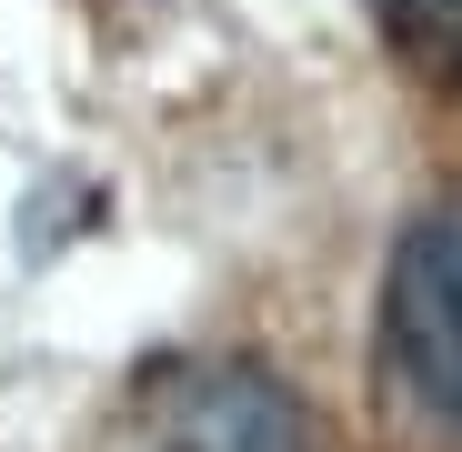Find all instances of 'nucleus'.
<instances>
[{
    "mask_svg": "<svg viewBox=\"0 0 462 452\" xmlns=\"http://www.w3.org/2000/svg\"><path fill=\"white\" fill-rule=\"evenodd\" d=\"M141 442L151 452H322L312 412L252 362H181V372H162L151 402H141Z\"/></svg>",
    "mask_w": 462,
    "mask_h": 452,
    "instance_id": "nucleus-2",
    "label": "nucleus"
},
{
    "mask_svg": "<svg viewBox=\"0 0 462 452\" xmlns=\"http://www.w3.org/2000/svg\"><path fill=\"white\" fill-rule=\"evenodd\" d=\"M372 21L402 51V70H422L432 91H462V0H372Z\"/></svg>",
    "mask_w": 462,
    "mask_h": 452,
    "instance_id": "nucleus-3",
    "label": "nucleus"
},
{
    "mask_svg": "<svg viewBox=\"0 0 462 452\" xmlns=\"http://www.w3.org/2000/svg\"><path fill=\"white\" fill-rule=\"evenodd\" d=\"M382 342H393L402 392L462 432V201L422 211L402 252H393V291H382Z\"/></svg>",
    "mask_w": 462,
    "mask_h": 452,
    "instance_id": "nucleus-1",
    "label": "nucleus"
}]
</instances>
